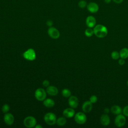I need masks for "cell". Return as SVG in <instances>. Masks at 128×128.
<instances>
[{
	"mask_svg": "<svg viewBox=\"0 0 128 128\" xmlns=\"http://www.w3.org/2000/svg\"><path fill=\"white\" fill-rule=\"evenodd\" d=\"M86 115L82 112H78L74 116V120L75 122L79 124H84L86 121Z\"/></svg>",
	"mask_w": 128,
	"mask_h": 128,
	"instance_id": "obj_6",
	"label": "cell"
},
{
	"mask_svg": "<svg viewBox=\"0 0 128 128\" xmlns=\"http://www.w3.org/2000/svg\"><path fill=\"white\" fill-rule=\"evenodd\" d=\"M42 85L44 86L47 88L50 85V82L48 80H44L42 82Z\"/></svg>",
	"mask_w": 128,
	"mask_h": 128,
	"instance_id": "obj_28",
	"label": "cell"
},
{
	"mask_svg": "<svg viewBox=\"0 0 128 128\" xmlns=\"http://www.w3.org/2000/svg\"><path fill=\"white\" fill-rule=\"evenodd\" d=\"M10 106L8 104H4L2 108V112L4 113H7L10 110Z\"/></svg>",
	"mask_w": 128,
	"mask_h": 128,
	"instance_id": "obj_24",
	"label": "cell"
},
{
	"mask_svg": "<svg viewBox=\"0 0 128 128\" xmlns=\"http://www.w3.org/2000/svg\"><path fill=\"white\" fill-rule=\"evenodd\" d=\"M68 103L70 108H76L78 107L79 103L78 98L74 96H70L69 97Z\"/></svg>",
	"mask_w": 128,
	"mask_h": 128,
	"instance_id": "obj_9",
	"label": "cell"
},
{
	"mask_svg": "<svg viewBox=\"0 0 128 128\" xmlns=\"http://www.w3.org/2000/svg\"><path fill=\"white\" fill-rule=\"evenodd\" d=\"M92 108V103L89 101H86L84 102L82 105V111L85 113L90 112Z\"/></svg>",
	"mask_w": 128,
	"mask_h": 128,
	"instance_id": "obj_13",
	"label": "cell"
},
{
	"mask_svg": "<svg viewBox=\"0 0 128 128\" xmlns=\"http://www.w3.org/2000/svg\"><path fill=\"white\" fill-rule=\"evenodd\" d=\"M100 122L102 126H108L110 123V117L106 114H102L100 118Z\"/></svg>",
	"mask_w": 128,
	"mask_h": 128,
	"instance_id": "obj_16",
	"label": "cell"
},
{
	"mask_svg": "<svg viewBox=\"0 0 128 128\" xmlns=\"http://www.w3.org/2000/svg\"><path fill=\"white\" fill-rule=\"evenodd\" d=\"M78 6L80 8H84L86 6H87V3L84 0H81L80 1L78 2Z\"/></svg>",
	"mask_w": 128,
	"mask_h": 128,
	"instance_id": "obj_25",
	"label": "cell"
},
{
	"mask_svg": "<svg viewBox=\"0 0 128 128\" xmlns=\"http://www.w3.org/2000/svg\"><path fill=\"white\" fill-rule=\"evenodd\" d=\"M44 122L48 125L52 126L56 124V114L52 112H48L45 114L44 117Z\"/></svg>",
	"mask_w": 128,
	"mask_h": 128,
	"instance_id": "obj_2",
	"label": "cell"
},
{
	"mask_svg": "<svg viewBox=\"0 0 128 128\" xmlns=\"http://www.w3.org/2000/svg\"><path fill=\"white\" fill-rule=\"evenodd\" d=\"M4 122L7 125L10 126L14 124V116L11 113L7 112V113H6V114H4Z\"/></svg>",
	"mask_w": 128,
	"mask_h": 128,
	"instance_id": "obj_10",
	"label": "cell"
},
{
	"mask_svg": "<svg viewBox=\"0 0 128 128\" xmlns=\"http://www.w3.org/2000/svg\"><path fill=\"white\" fill-rule=\"evenodd\" d=\"M110 110L113 114L116 115L120 114L122 111L121 108L117 105H114L112 106L110 108Z\"/></svg>",
	"mask_w": 128,
	"mask_h": 128,
	"instance_id": "obj_18",
	"label": "cell"
},
{
	"mask_svg": "<svg viewBox=\"0 0 128 128\" xmlns=\"http://www.w3.org/2000/svg\"><path fill=\"white\" fill-rule=\"evenodd\" d=\"M104 1L106 4H110L112 0H104Z\"/></svg>",
	"mask_w": 128,
	"mask_h": 128,
	"instance_id": "obj_34",
	"label": "cell"
},
{
	"mask_svg": "<svg viewBox=\"0 0 128 128\" xmlns=\"http://www.w3.org/2000/svg\"><path fill=\"white\" fill-rule=\"evenodd\" d=\"M24 58L30 61H32L36 58V54L34 50L32 48H29L25 51L23 54Z\"/></svg>",
	"mask_w": 128,
	"mask_h": 128,
	"instance_id": "obj_4",
	"label": "cell"
},
{
	"mask_svg": "<svg viewBox=\"0 0 128 128\" xmlns=\"http://www.w3.org/2000/svg\"><path fill=\"white\" fill-rule=\"evenodd\" d=\"M46 92L50 96H55L58 94V90L57 88L54 86H49L46 88Z\"/></svg>",
	"mask_w": 128,
	"mask_h": 128,
	"instance_id": "obj_15",
	"label": "cell"
},
{
	"mask_svg": "<svg viewBox=\"0 0 128 128\" xmlns=\"http://www.w3.org/2000/svg\"><path fill=\"white\" fill-rule=\"evenodd\" d=\"M63 115L64 117L67 118H71L73 117L75 114V111L72 108H67L63 111Z\"/></svg>",
	"mask_w": 128,
	"mask_h": 128,
	"instance_id": "obj_14",
	"label": "cell"
},
{
	"mask_svg": "<svg viewBox=\"0 0 128 128\" xmlns=\"http://www.w3.org/2000/svg\"><path fill=\"white\" fill-rule=\"evenodd\" d=\"M126 84H127V86H128V80L127 81V82H126Z\"/></svg>",
	"mask_w": 128,
	"mask_h": 128,
	"instance_id": "obj_35",
	"label": "cell"
},
{
	"mask_svg": "<svg viewBox=\"0 0 128 128\" xmlns=\"http://www.w3.org/2000/svg\"><path fill=\"white\" fill-rule=\"evenodd\" d=\"M124 59H123V58H120V59L119 60H118V64L120 65V66H122V65H124V63H125V61H124Z\"/></svg>",
	"mask_w": 128,
	"mask_h": 128,
	"instance_id": "obj_29",
	"label": "cell"
},
{
	"mask_svg": "<svg viewBox=\"0 0 128 128\" xmlns=\"http://www.w3.org/2000/svg\"><path fill=\"white\" fill-rule=\"evenodd\" d=\"M46 25L50 27H51L52 26V24H53V22H52V20H48L46 22Z\"/></svg>",
	"mask_w": 128,
	"mask_h": 128,
	"instance_id": "obj_30",
	"label": "cell"
},
{
	"mask_svg": "<svg viewBox=\"0 0 128 128\" xmlns=\"http://www.w3.org/2000/svg\"><path fill=\"white\" fill-rule=\"evenodd\" d=\"M24 124L26 128H33L36 124V120L32 116H28L24 119Z\"/></svg>",
	"mask_w": 128,
	"mask_h": 128,
	"instance_id": "obj_5",
	"label": "cell"
},
{
	"mask_svg": "<svg viewBox=\"0 0 128 128\" xmlns=\"http://www.w3.org/2000/svg\"><path fill=\"white\" fill-rule=\"evenodd\" d=\"M62 94L64 98H69L71 96V92L68 88H64L62 91Z\"/></svg>",
	"mask_w": 128,
	"mask_h": 128,
	"instance_id": "obj_21",
	"label": "cell"
},
{
	"mask_svg": "<svg viewBox=\"0 0 128 128\" xmlns=\"http://www.w3.org/2000/svg\"><path fill=\"white\" fill-rule=\"evenodd\" d=\"M48 33L50 38L54 39L58 38L60 36V33L58 30L54 27H50L48 29Z\"/></svg>",
	"mask_w": 128,
	"mask_h": 128,
	"instance_id": "obj_8",
	"label": "cell"
},
{
	"mask_svg": "<svg viewBox=\"0 0 128 128\" xmlns=\"http://www.w3.org/2000/svg\"><path fill=\"white\" fill-rule=\"evenodd\" d=\"M84 34L87 37H91L93 35V34H94V30L92 28H88L85 30Z\"/></svg>",
	"mask_w": 128,
	"mask_h": 128,
	"instance_id": "obj_22",
	"label": "cell"
},
{
	"mask_svg": "<svg viewBox=\"0 0 128 128\" xmlns=\"http://www.w3.org/2000/svg\"><path fill=\"white\" fill-rule=\"evenodd\" d=\"M110 110L108 108H105L104 109V112L106 113V114H108V112H110Z\"/></svg>",
	"mask_w": 128,
	"mask_h": 128,
	"instance_id": "obj_32",
	"label": "cell"
},
{
	"mask_svg": "<svg viewBox=\"0 0 128 128\" xmlns=\"http://www.w3.org/2000/svg\"><path fill=\"white\" fill-rule=\"evenodd\" d=\"M44 105L46 108H52L54 106L55 102L54 100L52 98H46L44 100H43Z\"/></svg>",
	"mask_w": 128,
	"mask_h": 128,
	"instance_id": "obj_17",
	"label": "cell"
},
{
	"mask_svg": "<svg viewBox=\"0 0 128 128\" xmlns=\"http://www.w3.org/2000/svg\"><path fill=\"white\" fill-rule=\"evenodd\" d=\"M86 24L88 28H94L96 25V20L94 16H89L86 18Z\"/></svg>",
	"mask_w": 128,
	"mask_h": 128,
	"instance_id": "obj_12",
	"label": "cell"
},
{
	"mask_svg": "<svg viewBox=\"0 0 128 128\" xmlns=\"http://www.w3.org/2000/svg\"><path fill=\"white\" fill-rule=\"evenodd\" d=\"M86 7L88 11L91 13H96L98 12L99 9L98 4L94 2H89L87 4Z\"/></svg>",
	"mask_w": 128,
	"mask_h": 128,
	"instance_id": "obj_11",
	"label": "cell"
},
{
	"mask_svg": "<svg viewBox=\"0 0 128 128\" xmlns=\"http://www.w3.org/2000/svg\"><path fill=\"white\" fill-rule=\"evenodd\" d=\"M122 112L124 116L128 117V106H126L124 107L122 110Z\"/></svg>",
	"mask_w": 128,
	"mask_h": 128,
	"instance_id": "obj_27",
	"label": "cell"
},
{
	"mask_svg": "<svg viewBox=\"0 0 128 128\" xmlns=\"http://www.w3.org/2000/svg\"><path fill=\"white\" fill-rule=\"evenodd\" d=\"M36 98L38 101H43L46 98V92L42 88H38L34 92Z\"/></svg>",
	"mask_w": 128,
	"mask_h": 128,
	"instance_id": "obj_3",
	"label": "cell"
},
{
	"mask_svg": "<svg viewBox=\"0 0 128 128\" xmlns=\"http://www.w3.org/2000/svg\"><path fill=\"white\" fill-rule=\"evenodd\" d=\"M120 58L123 59H126L128 58V48H122L120 52Z\"/></svg>",
	"mask_w": 128,
	"mask_h": 128,
	"instance_id": "obj_19",
	"label": "cell"
},
{
	"mask_svg": "<svg viewBox=\"0 0 128 128\" xmlns=\"http://www.w3.org/2000/svg\"><path fill=\"white\" fill-rule=\"evenodd\" d=\"M114 3L116 4H120L123 2V0H112Z\"/></svg>",
	"mask_w": 128,
	"mask_h": 128,
	"instance_id": "obj_31",
	"label": "cell"
},
{
	"mask_svg": "<svg viewBox=\"0 0 128 128\" xmlns=\"http://www.w3.org/2000/svg\"><path fill=\"white\" fill-rule=\"evenodd\" d=\"M98 100V98L96 95H92L90 98V101L92 103H96Z\"/></svg>",
	"mask_w": 128,
	"mask_h": 128,
	"instance_id": "obj_26",
	"label": "cell"
},
{
	"mask_svg": "<svg viewBox=\"0 0 128 128\" xmlns=\"http://www.w3.org/2000/svg\"><path fill=\"white\" fill-rule=\"evenodd\" d=\"M126 122V118L125 116L122 114H118L114 119V124L118 128L123 126Z\"/></svg>",
	"mask_w": 128,
	"mask_h": 128,
	"instance_id": "obj_7",
	"label": "cell"
},
{
	"mask_svg": "<svg viewBox=\"0 0 128 128\" xmlns=\"http://www.w3.org/2000/svg\"><path fill=\"white\" fill-rule=\"evenodd\" d=\"M111 57L113 60H118L120 57V53L117 51H113L111 53Z\"/></svg>",
	"mask_w": 128,
	"mask_h": 128,
	"instance_id": "obj_23",
	"label": "cell"
},
{
	"mask_svg": "<svg viewBox=\"0 0 128 128\" xmlns=\"http://www.w3.org/2000/svg\"><path fill=\"white\" fill-rule=\"evenodd\" d=\"M93 30L94 34L99 38H103L105 37L108 33L107 28L104 26L100 24L96 25Z\"/></svg>",
	"mask_w": 128,
	"mask_h": 128,
	"instance_id": "obj_1",
	"label": "cell"
},
{
	"mask_svg": "<svg viewBox=\"0 0 128 128\" xmlns=\"http://www.w3.org/2000/svg\"><path fill=\"white\" fill-rule=\"evenodd\" d=\"M66 122V118L64 117H60L56 119V124L58 126H64Z\"/></svg>",
	"mask_w": 128,
	"mask_h": 128,
	"instance_id": "obj_20",
	"label": "cell"
},
{
	"mask_svg": "<svg viewBox=\"0 0 128 128\" xmlns=\"http://www.w3.org/2000/svg\"><path fill=\"white\" fill-rule=\"evenodd\" d=\"M34 127H35L36 128H42V126H40V124H36V125L34 126Z\"/></svg>",
	"mask_w": 128,
	"mask_h": 128,
	"instance_id": "obj_33",
	"label": "cell"
}]
</instances>
